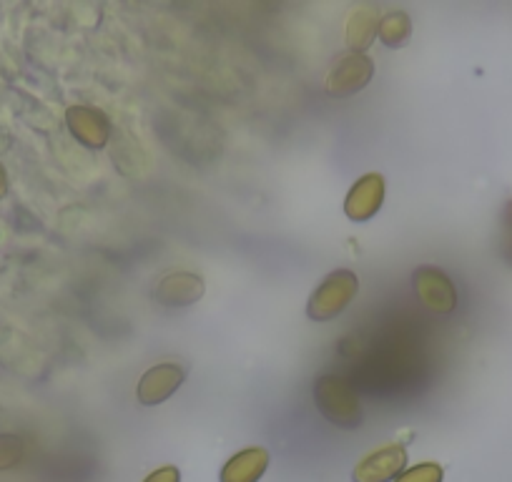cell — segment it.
<instances>
[{
	"instance_id": "obj_1",
	"label": "cell",
	"mask_w": 512,
	"mask_h": 482,
	"mask_svg": "<svg viewBox=\"0 0 512 482\" xmlns=\"http://www.w3.org/2000/svg\"><path fill=\"white\" fill-rule=\"evenodd\" d=\"M314 402L317 410L327 417L332 425L344 427V430H354L362 425V405H359V395L339 375H322L314 382Z\"/></svg>"
},
{
	"instance_id": "obj_2",
	"label": "cell",
	"mask_w": 512,
	"mask_h": 482,
	"mask_svg": "<svg viewBox=\"0 0 512 482\" xmlns=\"http://www.w3.org/2000/svg\"><path fill=\"white\" fill-rule=\"evenodd\" d=\"M359 292V277L349 269H337L322 279L307 302V314L314 322H329L352 304Z\"/></svg>"
},
{
	"instance_id": "obj_3",
	"label": "cell",
	"mask_w": 512,
	"mask_h": 482,
	"mask_svg": "<svg viewBox=\"0 0 512 482\" xmlns=\"http://www.w3.org/2000/svg\"><path fill=\"white\" fill-rule=\"evenodd\" d=\"M374 76V61L367 56V53H344V56L337 58V63L329 71L327 93L332 98H347L354 96V93L364 91L369 86Z\"/></svg>"
},
{
	"instance_id": "obj_4",
	"label": "cell",
	"mask_w": 512,
	"mask_h": 482,
	"mask_svg": "<svg viewBox=\"0 0 512 482\" xmlns=\"http://www.w3.org/2000/svg\"><path fill=\"white\" fill-rule=\"evenodd\" d=\"M412 284H415V292L420 297V302L425 304L430 312L435 314H450L457 307V289L450 282L442 269L437 267H417L412 274Z\"/></svg>"
},
{
	"instance_id": "obj_5",
	"label": "cell",
	"mask_w": 512,
	"mask_h": 482,
	"mask_svg": "<svg viewBox=\"0 0 512 482\" xmlns=\"http://www.w3.org/2000/svg\"><path fill=\"white\" fill-rule=\"evenodd\" d=\"M407 467V450L400 442L379 447L357 462L352 472L354 482H395Z\"/></svg>"
},
{
	"instance_id": "obj_6",
	"label": "cell",
	"mask_w": 512,
	"mask_h": 482,
	"mask_svg": "<svg viewBox=\"0 0 512 482\" xmlns=\"http://www.w3.org/2000/svg\"><path fill=\"white\" fill-rule=\"evenodd\" d=\"M184 367L176 365V362H164V365H156L151 370H146L139 380V402L146 407L161 405V402L169 400L181 385H184Z\"/></svg>"
},
{
	"instance_id": "obj_7",
	"label": "cell",
	"mask_w": 512,
	"mask_h": 482,
	"mask_svg": "<svg viewBox=\"0 0 512 482\" xmlns=\"http://www.w3.org/2000/svg\"><path fill=\"white\" fill-rule=\"evenodd\" d=\"M68 129L88 149H103L111 139V121L101 108L73 106L66 113Z\"/></svg>"
},
{
	"instance_id": "obj_8",
	"label": "cell",
	"mask_w": 512,
	"mask_h": 482,
	"mask_svg": "<svg viewBox=\"0 0 512 482\" xmlns=\"http://www.w3.org/2000/svg\"><path fill=\"white\" fill-rule=\"evenodd\" d=\"M384 204V176L364 174L344 199V214L352 221H369Z\"/></svg>"
},
{
	"instance_id": "obj_9",
	"label": "cell",
	"mask_w": 512,
	"mask_h": 482,
	"mask_svg": "<svg viewBox=\"0 0 512 482\" xmlns=\"http://www.w3.org/2000/svg\"><path fill=\"white\" fill-rule=\"evenodd\" d=\"M206 287L199 274L191 272H174L166 274L154 289V299L164 307H189L204 297Z\"/></svg>"
},
{
	"instance_id": "obj_10",
	"label": "cell",
	"mask_w": 512,
	"mask_h": 482,
	"mask_svg": "<svg viewBox=\"0 0 512 482\" xmlns=\"http://www.w3.org/2000/svg\"><path fill=\"white\" fill-rule=\"evenodd\" d=\"M379 8L374 3H362L354 8L347 18V28H344V38L352 53H364L374 43L379 31Z\"/></svg>"
},
{
	"instance_id": "obj_11",
	"label": "cell",
	"mask_w": 512,
	"mask_h": 482,
	"mask_svg": "<svg viewBox=\"0 0 512 482\" xmlns=\"http://www.w3.org/2000/svg\"><path fill=\"white\" fill-rule=\"evenodd\" d=\"M269 467V452L264 447H246L229 457L221 467L219 482H259Z\"/></svg>"
},
{
	"instance_id": "obj_12",
	"label": "cell",
	"mask_w": 512,
	"mask_h": 482,
	"mask_svg": "<svg viewBox=\"0 0 512 482\" xmlns=\"http://www.w3.org/2000/svg\"><path fill=\"white\" fill-rule=\"evenodd\" d=\"M377 36L387 48H402L412 36L410 16L405 11H392L387 16H382Z\"/></svg>"
},
{
	"instance_id": "obj_13",
	"label": "cell",
	"mask_w": 512,
	"mask_h": 482,
	"mask_svg": "<svg viewBox=\"0 0 512 482\" xmlns=\"http://www.w3.org/2000/svg\"><path fill=\"white\" fill-rule=\"evenodd\" d=\"M395 482H442V467L437 462H420L415 467H405Z\"/></svg>"
},
{
	"instance_id": "obj_14",
	"label": "cell",
	"mask_w": 512,
	"mask_h": 482,
	"mask_svg": "<svg viewBox=\"0 0 512 482\" xmlns=\"http://www.w3.org/2000/svg\"><path fill=\"white\" fill-rule=\"evenodd\" d=\"M144 482H181V472H179V467L164 465V467H159V470L151 472Z\"/></svg>"
}]
</instances>
